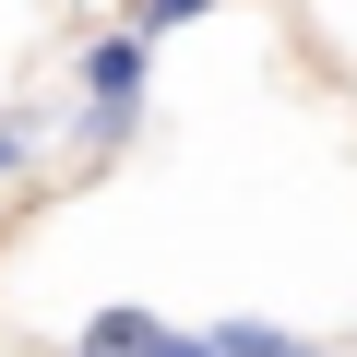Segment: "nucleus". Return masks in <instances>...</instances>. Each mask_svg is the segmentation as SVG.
<instances>
[{
    "instance_id": "3",
    "label": "nucleus",
    "mask_w": 357,
    "mask_h": 357,
    "mask_svg": "<svg viewBox=\"0 0 357 357\" xmlns=\"http://www.w3.org/2000/svg\"><path fill=\"white\" fill-rule=\"evenodd\" d=\"M203 13V0H143V13H131V36H167V24H191Z\"/></svg>"
},
{
    "instance_id": "4",
    "label": "nucleus",
    "mask_w": 357,
    "mask_h": 357,
    "mask_svg": "<svg viewBox=\"0 0 357 357\" xmlns=\"http://www.w3.org/2000/svg\"><path fill=\"white\" fill-rule=\"evenodd\" d=\"M13 155H24V119H13V131H0V178H13Z\"/></svg>"
},
{
    "instance_id": "1",
    "label": "nucleus",
    "mask_w": 357,
    "mask_h": 357,
    "mask_svg": "<svg viewBox=\"0 0 357 357\" xmlns=\"http://www.w3.org/2000/svg\"><path fill=\"white\" fill-rule=\"evenodd\" d=\"M84 107H96V143L131 131V107H143V36H131V24L84 48Z\"/></svg>"
},
{
    "instance_id": "5",
    "label": "nucleus",
    "mask_w": 357,
    "mask_h": 357,
    "mask_svg": "<svg viewBox=\"0 0 357 357\" xmlns=\"http://www.w3.org/2000/svg\"><path fill=\"white\" fill-rule=\"evenodd\" d=\"M286 357H310V345H286Z\"/></svg>"
},
{
    "instance_id": "2",
    "label": "nucleus",
    "mask_w": 357,
    "mask_h": 357,
    "mask_svg": "<svg viewBox=\"0 0 357 357\" xmlns=\"http://www.w3.org/2000/svg\"><path fill=\"white\" fill-rule=\"evenodd\" d=\"M84 357H215V333H167L143 310H96L84 321Z\"/></svg>"
}]
</instances>
